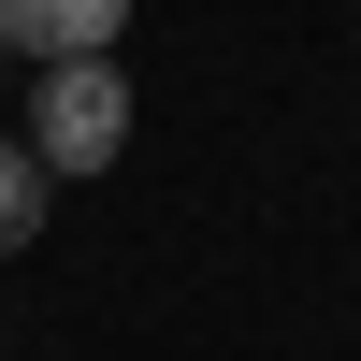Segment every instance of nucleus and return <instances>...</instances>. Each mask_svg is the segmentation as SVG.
<instances>
[{"label":"nucleus","mask_w":361,"mask_h":361,"mask_svg":"<svg viewBox=\"0 0 361 361\" xmlns=\"http://www.w3.org/2000/svg\"><path fill=\"white\" fill-rule=\"evenodd\" d=\"M116 145H130V73H116V58H44V87H29V159L44 173H102Z\"/></svg>","instance_id":"1"},{"label":"nucleus","mask_w":361,"mask_h":361,"mask_svg":"<svg viewBox=\"0 0 361 361\" xmlns=\"http://www.w3.org/2000/svg\"><path fill=\"white\" fill-rule=\"evenodd\" d=\"M130 0H0V58H116Z\"/></svg>","instance_id":"2"},{"label":"nucleus","mask_w":361,"mask_h":361,"mask_svg":"<svg viewBox=\"0 0 361 361\" xmlns=\"http://www.w3.org/2000/svg\"><path fill=\"white\" fill-rule=\"evenodd\" d=\"M44 188H58V173H44V159H29V145H15V130H0V260H15V246H29V231H44Z\"/></svg>","instance_id":"3"}]
</instances>
